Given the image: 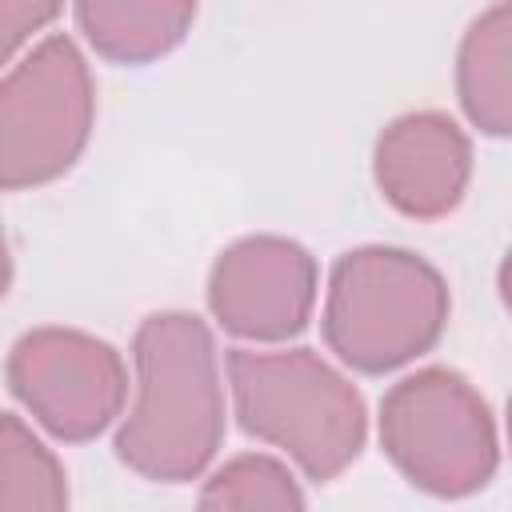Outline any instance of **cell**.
Wrapping results in <instances>:
<instances>
[{
	"label": "cell",
	"instance_id": "cell-4",
	"mask_svg": "<svg viewBox=\"0 0 512 512\" xmlns=\"http://www.w3.org/2000/svg\"><path fill=\"white\" fill-rule=\"evenodd\" d=\"M380 444L412 488L444 500L480 492L500 464L492 408L452 368H420L388 388Z\"/></svg>",
	"mask_w": 512,
	"mask_h": 512
},
{
	"label": "cell",
	"instance_id": "cell-15",
	"mask_svg": "<svg viewBox=\"0 0 512 512\" xmlns=\"http://www.w3.org/2000/svg\"><path fill=\"white\" fill-rule=\"evenodd\" d=\"M508 448H512V400H508Z\"/></svg>",
	"mask_w": 512,
	"mask_h": 512
},
{
	"label": "cell",
	"instance_id": "cell-8",
	"mask_svg": "<svg viewBox=\"0 0 512 512\" xmlns=\"http://www.w3.org/2000/svg\"><path fill=\"white\" fill-rule=\"evenodd\" d=\"M372 176L396 212L440 220L468 192L472 140L448 112H404L376 136Z\"/></svg>",
	"mask_w": 512,
	"mask_h": 512
},
{
	"label": "cell",
	"instance_id": "cell-13",
	"mask_svg": "<svg viewBox=\"0 0 512 512\" xmlns=\"http://www.w3.org/2000/svg\"><path fill=\"white\" fill-rule=\"evenodd\" d=\"M60 16V4H36V0H0V56L12 60L16 48L52 24Z\"/></svg>",
	"mask_w": 512,
	"mask_h": 512
},
{
	"label": "cell",
	"instance_id": "cell-7",
	"mask_svg": "<svg viewBox=\"0 0 512 512\" xmlns=\"http://www.w3.org/2000/svg\"><path fill=\"white\" fill-rule=\"evenodd\" d=\"M316 256L288 236H244L208 272V308L224 332L276 344L308 328L316 308Z\"/></svg>",
	"mask_w": 512,
	"mask_h": 512
},
{
	"label": "cell",
	"instance_id": "cell-10",
	"mask_svg": "<svg viewBox=\"0 0 512 512\" xmlns=\"http://www.w3.org/2000/svg\"><path fill=\"white\" fill-rule=\"evenodd\" d=\"M84 40L116 64H148L172 52L192 20L196 4L184 0H84L72 8Z\"/></svg>",
	"mask_w": 512,
	"mask_h": 512
},
{
	"label": "cell",
	"instance_id": "cell-11",
	"mask_svg": "<svg viewBox=\"0 0 512 512\" xmlns=\"http://www.w3.org/2000/svg\"><path fill=\"white\" fill-rule=\"evenodd\" d=\"M0 512H68L60 460L16 412L0 420Z\"/></svg>",
	"mask_w": 512,
	"mask_h": 512
},
{
	"label": "cell",
	"instance_id": "cell-2",
	"mask_svg": "<svg viewBox=\"0 0 512 512\" xmlns=\"http://www.w3.org/2000/svg\"><path fill=\"white\" fill-rule=\"evenodd\" d=\"M228 384L248 436L280 448L308 480H336L368 440L356 384L312 348H232Z\"/></svg>",
	"mask_w": 512,
	"mask_h": 512
},
{
	"label": "cell",
	"instance_id": "cell-9",
	"mask_svg": "<svg viewBox=\"0 0 512 512\" xmlns=\"http://www.w3.org/2000/svg\"><path fill=\"white\" fill-rule=\"evenodd\" d=\"M456 96L488 136H512V4L484 8L456 52Z\"/></svg>",
	"mask_w": 512,
	"mask_h": 512
},
{
	"label": "cell",
	"instance_id": "cell-3",
	"mask_svg": "<svg viewBox=\"0 0 512 512\" xmlns=\"http://www.w3.org/2000/svg\"><path fill=\"white\" fill-rule=\"evenodd\" d=\"M448 324L444 276L408 248L364 244L328 276L324 340L356 372L380 376L436 348Z\"/></svg>",
	"mask_w": 512,
	"mask_h": 512
},
{
	"label": "cell",
	"instance_id": "cell-14",
	"mask_svg": "<svg viewBox=\"0 0 512 512\" xmlns=\"http://www.w3.org/2000/svg\"><path fill=\"white\" fill-rule=\"evenodd\" d=\"M496 284H500V300H504V308L512 312V248H508V252H504V260H500Z\"/></svg>",
	"mask_w": 512,
	"mask_h": 512
},
{
	"label": "cell",
	"instance_id": "cell-12",
	"mask_svg": "<svg viewBox=\"0 0 512 512\" xmlns=\"http://www.w3.org/2000/svg\"><path fill=\"white\" fill-rule=\"evenodd\" d=\"M196 512H308V508L288 464L264 452H244L204 480Z\"/></svg>",
	"mask_w": 512,
	"mask_h": 512
},
{
	"label": "cell",
	"instance_id": "cell-5",
	"mask_svg": "<svg viewBox=\"0 0 512 512\" xmlns=\"http://www.w3.org/2000/svg\"><path fill=\"white\" fill-rule=\"evenodd\" d=\"M96 120L88 60L64 32L44 36L0 80V184L8 192L64 176Z\"/></svg>",
	"mask_w": 512,
	"mask_h": 512
},
{
	"label": "cell",
	"instance_id": "cell-6",
	"mask_svg": "<svg viewBox=\"0 0 512 512\" xmlns=\"http://www.w3.org/2000/svg\"><path fill=\"white\" fill-rule=\"evenodd\" d=\"M8 388L44 432L80 444L100 436L120 416L128 372L108 340L44 324L12 344Z\"/></svg>",
	"mask_w": 512,
	"mask_h": 512
},
{
	"label": "cell",
	"instance_id": "cell-1",
	"mask_svg": "<svg viewBox=\"0 0 512 512\" xmlns=\"http://www.w3.org/2000/svg\"><path fill=\"white\" fill-rule=\"evenodd\" d=\"M136 400L116 432V456L156 484L196 480L224 440L216 340L192 312H152L132 340Z\"/></svg>",
	"mask_w": 512,
	"mask_h": 512
}]
</instances>
